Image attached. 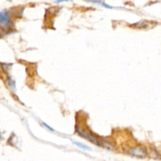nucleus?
Here are the masks:
<instances>
[{"instance_id": "obj_1", "label": "nucleus", "mask_w": 161, "mask_h": 161, "mask_svg": "<svg viewBox=\"0 0 161 161\" xmlns=\"http://www.w3.org/2000/svg\"><path fill=\"white\" fill-rule=\"evenodd\" d=\"M75 132L77 133L80 137L83 138L84 139H86L87 141H91L93 144H94L95 146H101L100 138L96 137L94 135H93L92 133L89 132L86 130H85L83 127H82L79 126V125H76L75 126Z\"/></svg>"}, {"instance_id": "obj_2", "label": "nucleus", "mask_w": 161, "mask_h": 161, "mask_svg": "<svg viewBox=\"0 0 161 161\" xmlns=\"http://www.w3.org/2000/svg\"><path fill=\"white\" fill-rule=\"evenodd\" d=\"M127 152L130 156L136 157V158H139V159H144L148 155L146 149L141 146H136L131 147L127 150Z\"/></svg>"}, {"instance_id": "obj_3", "label": "nucleus", "mask_w": 161, "mask_h": 161, "mask_svg": "<svg viewBox=\"0 0 161 161\" xmlns=\"http://www.w3.org/2000/svg\"><path fill=\"white\" fill-rule=\"evenodd\" d=\"M10 24L9 13L4 10L0 12V27H7Z\"/></svg>"}, {"instance_id": "obj_4", "label": "nucleus", "mask_w": 161, "mask_h": 161, "mask_svg": "<svg viewBox=\"0 0 161 161\" xmlns=\"http://www.w3.org/2000/svg\"><path fill=\"white\" fill-rule=\"evenodd\" d=\"M100 141H101V146H102L103 148L109 150V151L115 150V146H113V144L112 142H110L108 140H106L105 138H101Z\"/></svg>"}, {"instance_id": "obj_5", "label": "nucleus", "mask_w": 161, "mask_h": 161, "mask_svg": "<svg viewBox=\"0 0 161 161\" xmlns=\"http://www.w3.org/2000/svg\"><path fill=\"white\" fill-rule=\"evenodd\" d=\"M72 142L75 146H76L77 147H79V148L81 149H83V150H88V151L91 150V147H89L88 146H86V145H85V144L80 143V142H79V141H74V140H72Z\"/></svg>"}, {"instance_id": "obj_6", "label": "nucleus", "mask_w": 161, "mask_h": 161, "mask_svg": "<svg viewBox=\"0 0 161 161\" xmlns=\"http://www.w3.org/2000/svg\"><path fill=\"white\" fill-rule=\"evenodd\" d=\"M87 2H91V3H97V4H99L102 6L104 3V2L102 0H84Z\"/></svg>"}, {"instance_id": "obj_7", "label": "nucleus", "mask_w": 161, "mask_h": 161, "mask_svg": "<svg viewBox=\"0 0 161 161\" xmlns=\"http://www.w3.org/2000/svg\"><path fill=\"white\" fill-rule=\"evenodd\" d=\"M42 126L45 127H46V129H47V130H50V131H51V132H54V131H55L53 128H52V127H51L49 126L48 124H46V123H42Z\"/></svg>"}, {"instance_id": "obj_8", "label": "nucleus", "mask_w": 161, "mask_h": 161, "mask_svg": "<svg viewBox=\"0 0 161 161\" xmlns=\"http://www.w3.org/2000/svg\"><path fill=\"white\" fill-rule=\"evenodd\" d=\"M72 0H56L55 3H61L63 2H71Z\"/></svg>"}, {"instance_id": "obj_9", "label": "nucleus", "mask_w": 161, "mask_h": 161, "mask_svg": "<svg viewBox=\"0 0 161 161\" xmlns=\"http://www.w3.org/2000/svg\"><path fill=\"white\" fill-rule=\"evenodd\" d=\"M1 136H2V134H1V132H0V138H1Z\"/></svg>"}, {"instance_id": "obj_10", "label": "nucleus", "mask_w": 161, "mask_h": 161, "mask_svg": "<svg viewBox=\"0 0 161 161\" xmlns=\"http://www.w3.org/2000/svg\"><path fill=\"white\" fill-rule=\"evenodd\" d=\"M8 1H10V2H11V1H12V0H8Z\"/></svg>"}]
</instances>
